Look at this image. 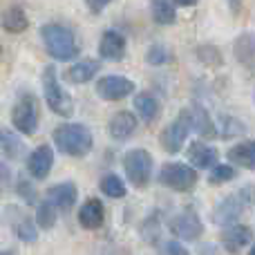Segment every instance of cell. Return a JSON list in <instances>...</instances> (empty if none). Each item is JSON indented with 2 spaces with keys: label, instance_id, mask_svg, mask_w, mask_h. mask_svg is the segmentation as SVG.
Instances as JSON below:
<instances>
[{
  "label": "cell",
  "instance_id": "5b68a950",
  "mask_svg": "<svg viewBox=\"0 0 255 255\" xmlns=\"http://www.w3.org/2000/svg\"><path fill=\"white\" fill-rule=\"evenodd\" d=\"M249 204H251V195H249V190L242 188L240 193L229 195V197H224V199H222V202L215 206V211H213V222H215L217 226L235 224Z\"/></svg>",
  "mask_w": 255,
  "mask_h": 255
},
{
  "label": "cell",
  "instance_id": "44dd1931",
  "mask_svg": "<svg viewBox=\"0 0 255 255\" xmlns=\"http://www.w3.org/2000/svg\"><path fill=\"white\" fill-rule=\"evenodd\" d=\"M229 159L242 168H255V141H240L229 150Z\"/></svg>",
  "mask_w": 255,
  "mask_h": 255
},
{
  "label": "cell",
  "instance_id": "603a6c76",
  "mask_svg": "<svg viewBox=\"0 0 255 255\" xmlns=\"http://www.w3.org/2000/svg\"><path fill=\"white\" fill-rule=\"evenodd\" d=\"M0 148L9 159H20L25 154V143L11 130H0Z\"/></svg>",
  "mask_w": 255,
  "mask_h": 255
},
{
  "label": "cell",
  "instance_id": "7a4b0ae2",
  "mask_svg": "<svg viewBox=\"0 0 255 255\" xmlns=\"http://www.w3.org/2000/svg\"><path fill=\"white\" fill-rule=\"evenodd\" d=\"M40 38H43L47 54L56 61H72V58L79 56L76 38L72 34V29H67V27L56 25V22L43 25L40 27Z\"/></svg>",
  "mask_w": 255,
  "mask_h": 255
},
{
  "label": "cell",
  "instance_id": "f1b7e54d",
  "mask_svg": "<svg viewBox=\"0 0 255 255\" xmlns=\"http://www.w3.org/2000/svg\"><path fill=\"white\" fill-rule=\"evenodd\" d=\"M172 58L170 49L163 47V45H152V47L148 49V54H145V61H148V65H166L168 61Z\"/></svg>",
  "mask_w": 255,
  "mask_h": 255
},
{
  "label": "cell",
  "instance_id": "5bb4252c",
  "mask_svg": "<svg viewBox=\"0 0 255 255\" xmlns=\"http://www.w3.org/2000/svg\"><path fill=\"white\" fill-rule=\"evenodd\" d=\"M251 240H253L251 229L244 224H229V229L222 233V242H224L226 251H231V253H238L240 249L251 244Z\"/></svg>",
  "mask_w": 255,
  "mask_h": 255
},
{
  "label": "cell",
  "instance_id": "9a60e30c",
  "mask_svg": "<svg viewBox=\"0 0 255 255\" xmlns=\"http://www.w3.org/2000/svg\"><path fill=\"white\" fill-rule=\"evenodd\" d=\"M217 157H220V152H217L213 145H206V143H202V141H195V143L188 145V159L195 168H202V170L213 168Z\"/></svg>",
  "mask_w": 255,
  "mask_h": 255
},
{
  "label": "cell",
  "instance_id": "836d02e7",
  "mask_svg": "<svg viewBox=\"0 0 255 255\" xmlns=\"http://www.w3.org/2000/svg\"><path fill=\"white\" fill-rule=\"evenodd\" d=\"M9 186H11V170H9V166H4V163L0 161V193L7 190Z\"/></svg>",
  "mask_w": 255,
  "mask_h": 255
},
{
  "label": "cell",
  "instance_id": "cb8c5ba5",
  "mask_svg": "<svg viewBox=\"0 0 255 255\" xmlns=\"http://www.w3.org/2000/svg\"><path fill=\"white\" fill-rule=\"evenodd\" d=\"M150 11H152L154 22L159 25H172L177 18L172 0H150Z\"/></svg>",
  "mask_w": 255,
  "mask_h": 255
},
{
  "label": "cell",
  "instance_id": "4316f807",
  "mask_svg": "<svg viewBox=\"0 0 255 255\" xmlns=\"http://www.w3.org/2000/svg\"><path fill=\"white\" fill-rule=\"evenodd\" d=\"M101 190L112 199H119V197H126V184L119 179L117 175H106L101 179Z\"/></svg>",
  "mask_w": 255,
  "mask_h": 255
},
{
  "label": "cell",
  "instance_id": "8d00e7d4",
  "mask_svg": "<svg viewBox=\"0 0 255 255\" xmlns=\"http://www.w3.org/2000/svg\"><path fill=\"white\" fill-rule=\"evenodd\" d=\"M177 4H181V7H193L195 2H197V0H175Z\"/></svg>",
  "mask_w": 255,
  "mask_h": 255
},
{
  "label": "cell",
  "instance_id": "52a82bcc",
  "mask_svg": "<svg viewBox=\"0 0 255 255\" xmlns=\"http://www.w3.org/2000/svg\"><path fill=\"white\" fill-rule=\"evenodd\" d=\"M188 132H190V115H188V108H186V110L179 112V117H177L172 124H168L166 128H163L159 141H161V145H163L166 152L175 154L184 148Z\"/></svg>",
  "mask_w": 255,
  "mask_h": 255
},
{
  "label": "cell",
  "instance_id": "ab89813d",
  "mask_svg": "<svg viewBox=\"0 0 255 255\" xmlns=\"http://www.w3.org/2000/svg\"><path fill=\"white\" fill-rule=\"evenodd\" d=\"M253 99H255V94H253Z\"/></svg>",
  "mask_w": 255,
  "mask_h": 255
},
{
  "label": "cell",
  "instance_id": "d6a6232c",
  "mask_svg": "<svg viewBox=\"0 0 255 255\" xmlns=\"http://www.w3.org/2000/svg\"><path fill=\"white\" fill-rule=\"evenodd\" d=\"M16 188H18V195H20L27 204H34L36 202V190H34V186L25 179V177H20V179H18Z\"/></svg>",
  "mask_w": 255,
  "mask_h": 255
},
{
  "label": "cell",
  "instance_id": "30bf717a",
  "mask_svg": "<svg viewBox=\"0 0 255 255\" xmlns=\"http://www.w3.org/2000/svg\"><path fill=\"white\" fill-rule=\"evenodd\" d=\"M170 231L181 240H188V242H195V240L202 238L204 233V224L199 220V215L195 211H184L179 213L177 217H172L170 222Z\"/></svg>",
  "mask_w": 255,
  "mask_h": 255
},
{
  "label": "cell",
  "instance_id": "3957f363",
  "mask_svg": "<svg viewBox=\"0 0 255 255\" xmlns=\"http://www.w3.org/2000/svg\"><path fill=\"white\" fill-rule=\"evenodd\" d=\"M43 94H45V101H47L49 110L56 112L58 117H72L74 112V106H72V99L65 90L61 88L58 83V76H56V70L54 65H47L43 72Z\"/></svg>",
  "mask_w": 255,
  "mask_h": 255
},
{
  "label": "cell",
  "instance_id": "9c48e42d",
  "mask_svg": "<svg viewBox=\"0 0 255 255\" xmlns=\"http://www.w3.org/2000/svg\"><path fill=\"white\" fill-rule=\"evenodd\" d=\"M134 92V83L126 76L119 74H110L99 79L97 83V94L103 99V101H121V99L130 97Z\"/></svg>",
  "mask_w": 255,
  "mask_h": 255
},
{
  "label": "cell",
  "instance_id": "484cf974",
  "mask_svg": "<svg viewBox=\"0 0 255 255\" xmlns=\"http://www.w3.org/2000/svg\"><path fill=\"white\" fill-rule=\"evenodd\" d=\"M235 56L242 63H251L255 58V36L253 34H244L238 38L235 43Z\"/></svg>",
  "mask_w": 255,
  "mask_h": 255
},
{
  "label": "cell",
  "instance_id": "ac0fdd59",
  "mask_svg": "<svg viewBox=\"0 0 255 255\" xmlns=\"http://www.w3.org/2000/svg\"><path fill=\"white\" fill-rule=\"evenodd\" d=\"M79 224L83 229H99L103 224V204L99 199H88L79 211Z\"/></svg>",
  "mask_w": 255,
  "mask_h": 255
},
{
  "label": "cell",
  "instance_id": "2e32d148",
  "mask_svg": "<svg viewBox=\"0 0 255 255\" xmlns=\"http://www.w3.org/2000/svg\"><path fill=\"white\" fill-rule=\"evenodd\" d=\"M110 136L115 141H126L132 136V132L136 130V117L132 112H119V115L112 117L110 121Z\"/></svg>",
  "mask_w": 255,
  "mask_h": 255
},
{
  "label": "cell",
  "instance_id": "8fae6325",
  "mask_svg": "<svg viewBox=\"0 0 255 255\" xmlns=\"http://www.w3.org/2000/svg\"><path fill=\"white\" fill-rule=\"evenodd\" d=\"M54 166V150L49 145H38L27 159V170L34 179H45Z\"/></svg>",
  "mask_w": 255,
  "mask_h": 255
},
{
  "label": "cell",
  "instance_id": "1f68e13d",
  "mask_svg": "<svg viewBox=\"0 0 255 255\" xmlns=\"http://www.w3.org/2000/svg\"><path fill=\"white\" fill-rule=\"evenodd\" d=\"M159 233H161V229H159V215H152L143 226H141V235H143V240L150 244L157 242Z\"/></svg>",
  "mask_w": 255,
  "mask_h": 255
},
{
  "label": "cell",
  "instance_id": "4fadbf2b",
  "mask_svg": "<svg viewBox=\"0 0 255 255\" xmlns=\"http://www.w3.org/2000/svg\"><path fill=\"white\" fill-rule=\"evenodd\" d=\"M76 197H79V190H76V186L72 181H63V184L52 186L47 193V202H52L61 211H70L76 204Z\"/></svg>",
  "mask_w": 255,
  "mask_h": 255
},
{
  "label": "cell",
  "instance_id": "83f0119b",
  "mask_svg": "<svg viewBox=\"0 0 255 255\" xmlns=\"http://www.w3.org/2000/svg\"><path fill=\"white\" fill-rule=\"evenodd\" d=\"M16 235H18L20 242L31 244V242L38 240V229H36V224L29 220V217H22V220L16 224Z\"/></svg>",
  "mask_w": 255,
  "mask_h": 255
},
{
  "label": "cell",
  "instance_id": "e0dca14e",
  "mask_svg": "<svg viewBox=\"0 0 255 255\" xmlns=\"http://www.w3.org/2000/svg\"><path fill=\"white\" fill-rule=\"evenodd\" d=\"M99 70H101V63L99 61H94V58H83V61L74 63V65L67 70V79L74 85H81V83L92 81L94 76L99 74Z\"/></svg>",
  "mask_w": 255,
  "mask_h": 255
},
{
  "label": "cell",
  "instance_id": "e575fe53",
  "mask_svg": "<svg viewBox=\"0 0 255 255\" xmlns=\"http://www.w3.org/2000/svg\"><path fill=\"white\" fill-rule=\"evenodd\" d=\"M163 255H188V251H186L179 242H166V247H163Z\"/></svg>",
  "mask_w": 255,
  "mask_h": 255
},
{
  "label": "cell",
  "instance_id": "4dcf8cb0",
  "mask_svg": "<svg viewBox=\"0 0 255 255\" xmlns=\"http://www.w3.org/2000/svg\"><path fill=\"white\" fill-rule=\"evenodd\" d=\"M222 124H224V128L217 130V134H220L222 139H231V136H238V134H242V132H247V128L240 124L238 119H233V117H224Z\"/></svg>",
  "mask_w": 255,
  "mask_h": 255
},
{
  "label": "cell",
  "instance_id": "f35d334b",
  "mask_svg": "<svg viewBox=\"0 0 255 255\" xmlns=\"http://www.w3.org/2000/svg\"><path fill=\"white\" fill-rule=\"evenodd\" d=\"M0 54H2V47H0Z\"/></svg>",
  "mask_w": 255,
  "mask_h": 255
},
{
  "label": "cell",
  "instance_id": "7402d4cb",
  "mask_svg": "<svg viewBox=\"0 0 255 255\" xmlns=\"http://www.w3.org/2000/svg\"><path fill=\"white\" fill-rule=\"evenodd\" d=\"M134 110H136V115L141 117L143 121H154L159 117V101L152 97V94H148V92H141V94H136L134 97Z\"/></svg>",
  "mask_w": 255,
  "mask_h": 255
},
{
  "label": "cell",
  "instance_id": "f546056e",
  "mask_svg": "<svg viewBox=\"0 0 255 255\" xmlns=\"http://www.w3.org/2000/svg\"><path fill=\"white\" fill-rule=\"evenodd\" d=\"M235 168L233 166H213V172H208V181L211 184H226V181L235 179Z\"/></svg>",
  "mask_w": 255,
  "mask_h": 255
},
{
  "label": "cell",
  "instance_id": "277c9868",
  "mask_svg": "<svg viewBox=\"0 0 255 255\" xmlns=\"http://www.w3.org/2000/svg\"><path fill=\"white\" fill-rule=\"evenodd\" d=\"M124 170L128 175V181L136 188L148 186L150 177H152V157L148 150L134 148L124 157Z\"/></svg>",
  "mask_w": 255,
  "mask_h": 255
},
{
  "label": "cell",
  "instance_id": "ffe728a7",
  "mask_svg": "<svg viewBox=\"0 0 255 255\" xmlns=\"http://www.w3.org/2000/svg\"><path fill=\"white\" fill-rule=\"evenodd\" d=\"M2 27L9 31V34H20V31H25L27 27H29V18H27V13L22 11V7H9L2 11Z\"/></svg>",
  "mask_w": 255,
  "mask_h": 255
},
{
  "label": "cell",
  "instance_id": "8992f818",
  "mask_svg": "<svg viewBox=\"0 0 255 255\" xmlns=\"http://www.w3.org/2000/svg\"><path fill=\"white\" fill-rule=\"evenodd\" d=\"M159 181L166 188L177 190V193H186L197 184V172L186 163H166L159 172Z\"/></svg>",
  "mask_w": 255,
  "mask_h": 255
},
{
  "label": "cell",
  "instance_id": "d6986e66",
  "mask_svg": "<svg viewBox=\"0 0 255 255\" xmlns=\"http://www.w3.org/2000/svg\"><path fill=\"white\" fill-rule=\"evenodd\" d=\"M188 115H190V130L199 132L202 136H208V139L217 136V128H215V124H213L211 117H208V112L204 110L202 106L188 108Z\"/></svg>",
  "mask_w": 255,
  "mask_h": 255
},
{
  "label": "cell",
  "instance_id": "7c38bea8",
  "mask_svg": "<svg viewBox=\"0 0 255 255\" xmlns=\"http://www.w3.org/2000/svg\"><path fill=\"white\" fill-rule=\"evenodd\" d=\"M99 54H101V58H108V61H121V58L126 56L124 34H119V31H115V29H108L106 34L101 36Z\"/></svg>",
  "mask_w": 255,
  "mask_h": 255
},
{
  "label": "cell",
  "instance_id": "6da1fadb",
  "mask_svg": "<svg viewBox=\"0 0 255 255\" xmlns=\"http://www.w3.org/2000/svg\"><path fill=\"white\" fill-rule=\"evenodd\" d=\"M54 143L63 154L85 157L92 150L94 139L90 128H85L83 124H63L54 130Z\"/></svg>",
  "mask_w": 255,
  "mask_h": 255
},
{
  "label": "cell",
  "instance_id": "ba28073f",
  "mask_svg": "<svg viewBox=\"0 0 255 255\" xmlns=\"http://www.w3.org/2000/svg\"><path fill=\"white\" fill-rule=\"evenodd\" d=\"M11 124L20 134H34L38 128V108L34 97H22L11 110Z\"/></svg>",
  "mask_w": 255,
  "mask_h": 255
},
{
  "label": "cell",
  "instance_id": "d4e9b609",
  "mask_svg": "<svg viewBox=\"0 0 255 255\" xmlns=\"http://www.w3.org/2000/svg\"><path fill=\"white\" fill-rule=\"evenodd\" d=\"M36 224L45 231H49L56 224V206H54L52 202L45 199V202L38 204V208H36Z\"/></svg>",
  "mask_w": 255,
  "mask_h": 255
},
{
  "label": "cell",
  "instance_id": "d590c367",
  "mask_svg": "<svg viewBox=\"0 0 255 255\" xmlns=\"http://www.w3.org/2000/svg\"><path fill=\"white\" fill-rule=\"evenodd\" d=\"M85 2H88V7H90V11L92 13H101L110 0H85Z\"/></svg>",
  "mask_w": 255,
  "mask_h": 255
},
{
  "label": "cell",
  "instance_id": "74e56055",
  "mask_svg": "<svg viewBox=\"0 0 255 255\" xmlns=\"http://www.w3.org/2000/svg\"><path fill=\"white\" fill-rule=\"evenodd\" d=\"M249 255H255V247H253V249H251V253H249Z\"/></svg>",
  "mask_w": 255,
  "mask_h": 255
}]
</instances>
